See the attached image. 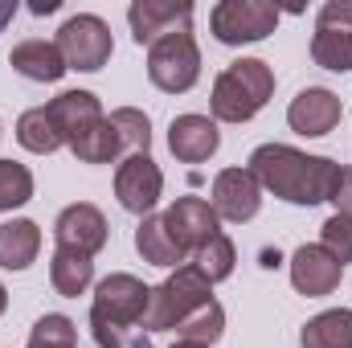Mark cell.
<instances>
[{
    "label": "cell",
    "instance_id": "30",
    "mask_svg": "<svg viewBox=\"0 0 352 348\" xmlns=\"http://www.w3.org/2000/svg\"><path fill=\"white\" fill-rule=\"evenodd\" d=\"M316 29H336V33H352V0H328L316 17Z\"/></svg>",
    "mask_w": 352,
    "mask_h": 348
},
{
    "label": "cell",
    "instance_id": "2",
    "mask_svg": "<svg viewBox=\"0 0 352 348\" xmlns=\"http://www.w3.org/2000/svg\"><path fill=\"white\" fill-rule=\"evenodd\" d=\"M152 287L135 274H107L94 287L90 303V336L98 348H152V340L140 332L148 316Z\"/></svg>",
    "mask_w": 352,
    "mask_h": 348
},
{
    "label": "cell",
    "instance_id": "13",
    "mask_svg": "<svg viewBox=\"0 0 352 348\" xmlns=\"http://www.w3.org/2000/svg\"><path fill=\"white\" fill-rule=\"evenodd\" d=\"M213 213L221 221H250L263 205V184L250 168H226L213 176Z\"/></svg>",
    "mask_w": 352,
    "mask_h": 348
},
{
    "label": "cell",
    "instance_id": "3",
    "mask_svg": "<svg viewBox=\"0 0 352 348\" xmlns=\"http://www.w3.org/2000/svg\"><path fill=\"white\" fill-rule=\"evenodd\" d=\"M50 119L58 123V135L62 144L82 160V164H111L123 156L107 115H102V102L90 94V90H62L58 98L45 102Z\"/></svg>",
    "mask_w": 352,
    "mask_h": 348
},
{
    "label": "cell",
    "instance_id": "32",
    "mask_svg": "<svg viewBox=\"0 0 352 348\" xmlns=\"http://www.w3.org/2000/svg\"><path fill=\"white\" fill-rule=\"evenodd\" d=\"M16 17V0H0V33H4V25Z\"/></svg>",
    "mask_w": 352,
    "mask_h": 348
},
{
    "label": "cell",
    "instance_id": "16",
    "mask_svg": "<svg viewBox=\"0 0 352 348\" xmlns=\"http://www.w3.org/2000/svg\"><path fill=\"white\" fill-rule=\"evenodd\" d=\"M217 144H221V135H217V123L209 115H176L173 127H168V148L184 164L209 160L217 152Z\"/></svg>",
    "mask_w": 352,
    "mask_h": 348
},
{
    "label": "cell",
    "instance_id": "29",
    "mask_svg": "<svg viewBox=\"0 0 352 348\" xmlns=\"http://www.w3.org/2000/svg\"><path fill=\"white\" fill-rule=\"evenodd\" d=\"M320 246L332 254V259L340 262H352V217H344V213H332L324 226H320Z\"/></svg>",
    "mask_w": 352,
    "mask_h": 348
},
{
    "label": "cell",
    "instance_id": "31",
    "mask_svg": "<svg viewBox=\"0 0 352 348\" xmlns=\"http://www.w3.org/2000/svg\"><path fill=\"white\" fill-rule=\"evenodd\" d=\"M332 205H336V213L352 217V168L340 173V184H336V193H332Z\"/></svg>",
    "mask_w": 352,
    "mask_h": 348
},
{
    "label": "cell",
    "instance_id": "22",
    "mask_svg": "<svg viewBox=\"0 0 352 348\" xmlns=\"http://www.w3.org/2000/svg\"><path fill=\"white\" fill-rule=\"evenodd\" d=\"M16 140H21V148H25V152H37V156H50V152H58V148H62L58 123L50 119V111H45V107H33V111H25V115L16 119Z\"/></svg>",
    "mask_w": 352,
    "mask_h": 348
},
{
    "label": "cell",
    "instance_id": "21",
    "mask_svg": "<svg viewBox=\"0 0 352 348\" xmlns=\"http://www.w3.org/2000/svg\"><path fill=\"white\" fill-rule=\"evenodd\" d=\"M299 345L303 348H352V312L349 307L320 312L316 320L303 324Z\"/></svg>",
    "mask_w": 352,
    "mask_h": 348
},
{
    "label": "cell",
    "instance_id": "4",
    "mask_svg": "<svg viewBox=\"0 0 352 348\" xmlns=\"http://www.w3.org/2000/svg\"><path fill=\"white\" fill-rule=\"evenodd\" d=\"M270 94H274V70L263 58H238L217 74L209 107L213 119L221 123H246L270 102Z\"/></svg>",
    "mask_w": 352,
    "mask_h": 348
},
{
    "label": "cell",
    "instance_id": "28",
    "mask_svg": "<svg viewBox=\"0 0 352 348\" xmlns=\"http://www.w3.org/2000/svg\"><path fill=\"white\" fill-rule=\"evenodd\" d=\"M33 201V173L16 160H0V213Z\"/></svg>",
    "mask_w": 352,
    "mask_h": 348
},
{
    "label": "cell",
    "instance_id": "11",
    "mask_svg": "<svg viewBox=\"0 0 352 348\" xmlns=\"http://www.w3.org/2000/svg\"><path fill=\"white\" fill-rule=\"evenodd\" d=\"M192 21V4L188 0H135L127 8V25L135 45H156L160 37H168L176 29H188Z\"/></svg>",
    "mask_w": 352,
    "mask_h": 348
},
{
    "label": "cell",
    "instance_id": "26",
    "mask_svg": "<svg viewBox=\"0 0 352 348\" xmlns=\"http://www.w3.org/2000/svg\"><path fill=\"white\" fill-rule=\"evenodd\" d=\"M192 266L209 279V283H221V279H230L234 274V262H238V254H234V242L226 238V234H213L197 254H192Z\"/></svg>",
    "mask_w": 352,
    "mask_h": 348
},
{
    "label": "cell",
    "instance_id": "27",
    "mask_svg": "<svg viewBox=\"0 0 352 348\" xmlns=\"http://www.w3.org/2000/svg\"><path fill=\"white\" fill-rule=\"evenodd\" d=\"M29 348H78V328L70 316H41L29 332Z\"/></svg>",
    "mask_w": 352,
    "mask_h": 348
},
{
    "label": "cell",
    "instance_id": "6",
    "mask_svg": "<svg viewBox=\"0 0 352 348\" xmlns=\"http://www.w3.org/2000/svg\"><path fill=\"white\" fill-rule=\"evenodd\" d=\"M148 78L164 94H184L201 78V50L188 29H176L148 50Z\"/></svg>",
    "mask_w": 352,
    "mask_h": 348
},
{
    "label": "cell",
    "instance_id": "7",
    "mask_svg": "<svg viewBox=\"0 0 352 348\" xmlns=\"http://www.w3.org/2000/svg\"><path fill=\"white\" fill-rule=\"evenodd\" d=\"M278 25V8L266 0H221L209 12V29L221 45H246L263 41Z\"/></svg>",
    "mask_w": 352,
    "mask_h": 348
},
{
    "label": "cell",
    "instance_id": "23",
    "mask_svg": "<svg viewBox=\"0 0 352 348\" xmlns=\"http://www.w3.org/2000/svg\"><path fill=\"white\" fill-rule=\"evenodd\" d=\"M107 123H111V131H115V140H119V148H123L127 156L148 152V144H152V123H148L144 111H135V107H119V111L107 115Z\"/></svg>",
    "mask_w": 352,
    "mask_h": 348
},
{
    "label": "cell",
    "instance_id": "33",
    "mask_svg": "<svg viewBox=\"0 0 352 348\" xmlns=\"http://www.w3.org/2000/svg\"><path fill=\"white\" fill-rule=\"evenodd\" d=\"M58 8V0H33V12L37 17H45V12H54Z\"/></svg>",
    "mask_w": 352,
    "mask_h": 348
},
{
    "label": "cell",
    "instance_id": "18",
    "mask_svg": "<svg viewBox=\"0 0 352 348\" xmlns=\"http://www.w3.org/2000/svg\"><path fill=\"white\" fill-rule=\"evenodd\" d=\"M135 250H140V259L152 262V266H184L188 254L176 246V238L168 234V226H164V213H148L140 226H135Z\"/></svg>",
    "mask_w": 352,
    "mask_h": 348
},
{
    "label": "cell",
    "instance_id": "10",
    "mask_svg": "<svg viewBox=\"0 0 352 348\" xmlns=\"http://www.w3.org/2000/svg\"><path fill=\"white\" fill-rule=\"evenodd\" d=\"M54 238H58V250H78V254L94 259V254L107 246V217H102L98 205L74 201V205H66V209L58 213Z\"/></svg>",
    "mask_w": 352,
    "mask_h": 348
},
{
    "label": "cell",
    "instance_id": "17",
    "mask_svg": "<svg viewBox=\"0 0 352 348\" xmlns=\"http://www.w3.org/2000/svg\"><path fill=\"white\" fill-rule=\"evenodd\" d=\"M8 66H12L21 78H29V83H58V78L70 70L66 58H62V50H58V41H41V37L12 45Z\"/></svg>",
    "mask_w": 352,
    "mask_h": 348
},
{
    "label": "cell",
    "instance_id": "9",
    "mask_svg": "<svg viewBox=\"0 0 352 348\" xmlns=\"http://www.w3.org/2000/svg\"><path fill=\"white\" fill-rule=\"evenodd\" d=\"M160 193H164V173H160V164L148 152L119 160V168H115V197H119V205L127 213L148 217L156 209Z\"/></svg>",
    "mask_w": 352,
    "mask_h": 348
},
{
    "label": "cell",
    "instance_id": "12",
    "mask_svg": "<svg viewBox=\"0 0 352 348\" xmlns=\"http://www.w3.org/2000/svg\"><path fill=\"white\" fill-rule=\"evenodd\" d=\"M164 226H168V234L176 238V246H180L188 259H192L213 234H221V217H217L213 205L201 201V197H180L176 205H168Z\"/></svg>",
    "mask_w": 352,
    "mask_h": 348
},
{
    "label": "cell",
    "instance_id": "5",
    "mask_svg": "<svg viewBox=\"0 0 352 348\" xmlns=\"http://www.w3.org/2000/svg\"><path fill=\"white\" fill-rule=\"evenodd\" d=\"M205 303H213V283L192 262H184V266H176L160 287H152L144 328L148 332H176V324H184Z\"/></svg>",
    "mask_w": 352,
    "mask_h": 348
},
{
    "label": "cell",
    "instance_id": "24",
    "mask_svg": "<svg viewBox=\"0 0 352 348\" xmlns=\"http://www.w3.org/2000/svg\"><path fill=\"white\" fill-rule=\"evenodd\" d=\"M311 62H316L320 70L349 74V70H352V33L316 29V37H311Z\"/></svg>",
    "mask_w": 352,
    "mask_h": 348
},
{
    "label": "cell",
    "instance_id": "1",
    "mask_svg": "<svg viewBox=\"0 0 352 348\" xmlns=\"http://www.w3.org/2000/svg\"><path fill=\"white\" fill-rule=\"evenodd\" d=\"M250 173L278 201L320 205V201H332L344 168L328 156H307V152L287 148V144H263L250 152Z\"/></svg>",
    "mask_w": 352,
    "mask_h": 348
},
{
    "label": "cell",
    "instance_id": "14",
    "mask_svg": "<svg viewBox=\"0 0 352 348\" xmlns=\"http://www.w3.org/2000/svg\"><path fill=\"white\" fill-rule=\"evenodd\" d=\"M340 115H344L340 94H332V90H324V87L299 90V94L291 98V107H287V123H291V131H299V135H307V140L328 135V131L340 123Z\"/></svg>",
    "mask_w": 352,
    "mask_h": 348
},
{
    "label": "cell",
    "instance_id": "34",
    "mask_svg": "<svg viewBox=\"0 0 352 348\" xmlns=\"http://www.w3.org/2000/svg\"><path fill=\"white\" fill-rule=\"evenodd\" d=\"M4 307H8V291H4V283H0V316H4Z\"/></svg>",
    "mask_w": 352,
    "mask_h": 348
},
{
    "label": "cell",
    "instance_id": "19",
    "mask_svg": "<svg viewBox=\"0 0 352 348\" xmlns=\"http://www.w3.org/2000/svg\"><path fill=\"white\" fill-rule=\"evenodd\" d=\"M37 250H41L37 221L16 217V221H4L0 226V266L4 270H29L37 262Z\"/></svg>",
    "mask_w": 352,
    "mask_h": 348
},
{
    "label": "cell",
    "instance_id": "25",
    "mask_svg": "<svg viewBox=\"0 0 352 348\" xmlns=\"http://www.w3.org/2000/svg\"><path fill=\"white\" fill-rule=\"evenodd\" d=\"M221 332H226V307L217 299L192 312L184 324H176V340H192V345H217Z\"/></svg>",
    "mask_w": 352,
    "mask_h": 348
},
{
    "label": "cell",
    "instance_id": "35",
    "mask_svg": "<svg viewBox=\"0 0 352 348\" xmlns=\"http://www.w3.org/2000/svg\"><path fill=\"white\" fill-rule=\"evenodd\" d=\"M173 348H209V345H192V340H176Z\"/></svg>",
    "mask_w": 352,
    "mask_h": 348
},
{
    "label": "cell",
    "instance_id": "15",
    "mask_svg": "<svg viewBox=\"0 0 352 348\" xmlns=\"http://www.w3.org/2000/svg\"><path fill=\"white\" fill-rule=\"evenodd\" d=\"M344 279V266L332 259L324 246H299L291 254V283L299 295L307 299H320V295H332Z\"/></svg>",
    "mask_w": 352,
    "mask_h": 348
},
{
    "label": "cell",
    "instance_id": "20",
    "mask_svg": "<svg viewBox=\"0 0 352 348\" xmlns=\"http://www.w3.org/2000/svg\"><path fill=\"white\" fill-rule=\"evenodd\" d=\"M50 283H54L58 295L78 299V295H87L90 283H94V262L87 254H78V250H54V259H50Z\"/></svg>",
    "mask_w": 352,
    "mask_h": 348
},
{
    "label": "cell",
    "instance_id": "8",
    "mask_svg": "<svg viewBox=\"0 0 352 348\" xmlns=\"http://www.w3.org/2000/svg\"><path fill=\"white\" fill-rule=\"evenodd\" d=\"M58 50H62V58H66L70 70L94 74V70H102V66L111 62L115 41H111V29H107L102 17L78 12V17H70V21L58 29Z\"/></svg>",
    "mask_w": 352,
    "mask_h": 348
}]
</instances>
